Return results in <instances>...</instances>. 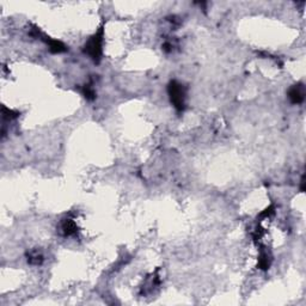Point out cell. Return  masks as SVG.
<instances>
[{
	"label": "cell",
	"instance_id": "obj_1",
	"mask_svg": "<svg viewBox=\"0 0 306 306\" xmlns=\"http://www.w3.org/2000/svg\"><path fill=\"white\" fill-rule=\"evenodd\" d=\"M102 47H103V29L98 33L95 34L90 40L87 41V44H85V53L90 56L91 59L95 60L96 62H98V60L101 59L102 55Z\"/></svg>",
	"mask_w": 306,
	"mask_h": 306
},
{
	"label": "cell",
	"instance_id": "obj_3",
	"mask_svg": "<svg viewBox=\"0 0 306 306\" xmlns=\"http://www.w3.org/2000/svg\"><path fill=\"white\" fill-rule=\"evenodd\" d=\"M288 97H290L291 102L294 103V104L302 103L305 98L304 87H302V85H296V87H293L290 90V92H288Z\"/></svg>",
	"mask_w": 306,
	"mask_h": 306
},
{
	"label": "cell",
	"instance_id": "obj_4",
	"mask_svg": "<svg viewBox=\"0 0 306 306\" xmlns=\"http://www.w3.org/2000/svg\"><path fill=\"white\" fill-rule=\"evenodd\" d=\"M62 232H64L66 236H73V234L77 233V225L74 222V220L72 219H66L64 220L61 225Z\"/></svg>",
	"mask_w": 306,
	"mask_h": 306
},
{
	"label": "cell",
	"instance_id": "obj_2",
	"mask_svg": "<svg viewBox=\"0 0 306 306\" xmlns=\"http://www.w3.org/2000/svg\"><path fill=\"white\" fill-rule=\"evenodd\" d=\"M169 96H170L171 103L177 110L182 111L184 109V99H185V91L183 85L178 84L177 82L170 83L169 85Z\"/></svg>",
	"mask_w": 306,
	"mask_h": 306
}]
</instances>
